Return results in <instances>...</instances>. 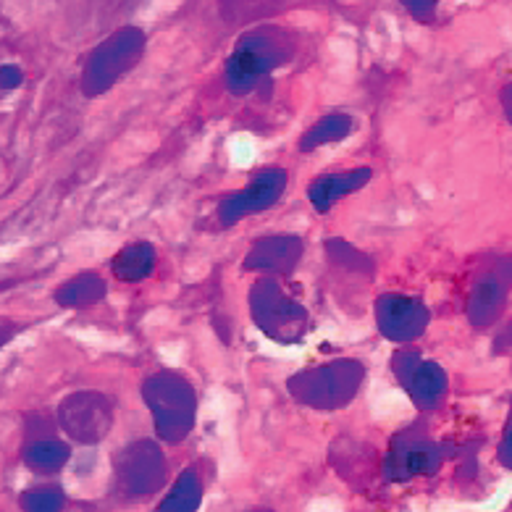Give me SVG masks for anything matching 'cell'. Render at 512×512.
Returning <instances> with one entry per match:
<instances>
[{"mask_svg": "<svg viewBox=\"0 0 512 512\" xmlns=\"http://www.w3.org/2000/svg\"><path fill=\"white\" fill-rule=\"evenodd\" d=\"M300 40L292 29L279 24H255L234 40L224 61V87L234 98H247L271 79L279 69L295 61Z\"/></svg>", "mask_w": 512, "mask_h": 512, "instance_id": "1", "label": "cell"}, {"mask_svg": "<svg viewBox=\"0 0 512 512\" xmlns=\"http://www.w3.org/2000/svg\"><path fill=\"white\" fill-rule=\"evenodd\" d=\"M142 402L153 418L155 439L161 444L187 442L197 423V389L182 371L176 368H158L142 381Z\"/></svg>", "mask_w": 512, "mask_h": 512, "instance_id": "2", "label": "cell"}, {"mask_svg": "<svg viewBox=\"0 0 512 512\" xmlns=\"http://www.w3.org/2000/svg\"><path fill=\"white\" fill-rule=\"evenodd\" d=\"M368 368L358 358H334L300 368L287 379V394L316 413H337L358 400Z\"/></svg>", "mask_w": 512, "mask_h": 512, "instance_id": "3", "label": "cell"}, {"mask_svg": "<svg viewBox=\"0 0 512 512\" xmlns=\"http://www.w3.org/2000/svg\"><path fill=\"white\" fill-rule=\"evenodd\" d=\"M145 53H148V32L140 24H121L111 29L87 53L82 64V74H79L82 95L90 100L108 95L121 79L142 64Z\"/></svg>", "mask_w": 512, "mask_h": 512, "instance_id": "4", "label": "cell"}, {"mask_svg": "<svg viewBox=\"0 0 512 512\" xmlns=\"http://www.w3.org/2000/svg\"><path fill=\"white\" fill-rule=\"evenodd\" d=\"M255 329L276 344H300L310 329V310L292 297L279 276L258 274L247 292Z\"/></svg>", "mask_w": 512, "mask_h": 512, "instance_id": "5", "label": "cell"}, {"mask_svg": "<svg viewBox=\"0 0 512 512\" xmlns=\"http://www.w3.org/2000/svg\"><path fill=\"white\" fill-rule=\"evenodd\" d=\"M447 460V449L431 436V428L423 418H415L389 439L381 457V476L389 484H405L413 478L436 476Z\"/></svg>", "mask_w": 512, "mask_h": 512, "instance_id": "6", "label": "cell"}, {"mask_svg": "<svg viewBox=\"0 0 512 512\" xmlns=\"http://www.w3.org/2000/svg\"><path fill=\"white\" fill-rule=\"evenodd\" d=\"M512 292V253H491L481 260L465 297L470 329L489 331L505 318Z\"/></svg>", "mask_w": 512, "mask_h": 512, "instance_id": "7", "label": "cell"}, {"mask_svg": "<svg viewBox=\"0 0 512 512\" xmlns=\"http://www.w3.org/2000/svg\"><path fill=\"white\" fill-rule=\"evenodd\" d=\"M113 476L124 497H153L169 481V460L158 439H132L113 457Z\"/></svg>", "mask_w": 512, "mask_h": 512, "instance_id": "8", "label": "cell"}, {"mask_svg": "<svg viewBox=\"0 0 512 512\" xmlns=\"http://www.w3.org/2000/svg\"><path fill=\"white\" fill-rule=\"evenodd\" d=\"M392 373L418 413H436L449 397V373L444 365L423 358L413 344L394 350Z\"/></svg>", "mask_w": 512, "mask_h": 512, "instance_id": "9", "label": "cell"}, {"mask_svg": "<svg viewBox=\"0 0 512 512\" xmlns=\"http://www.w3.org/2000/svg\"><path fill=\"white\" fill-rule=\"evenodd\" d=\"M56 421L66 436L74 444L82 447H95L111 434L113 421H116V407L108 394L95 392V389H82V392L66 394L56 410Z\"/></svg>", "mask_w": 512, "mask_h": 512, "instance_id": "10", "label": "cell"}, {"mask_svg": "<svg viewBox=\"0 0 512 512\" xmlns=\"http://www.w3.org/2000/svg\"><path fill=\"white\" fill-rule=\"evenodd\" d=\"M289 174L281 166H266V169L255 171L247 179L245 187L229 192V195L218 203L216 218L221 229H232L242 224L247 218L260 216V213L271 211L279 203L284 192H287Z\"/></svg>", "mask_w": 512, "mask_h": 512, "instance_id": "11", "label": "cell"}, {"mask_svg": "<svg viewBox=\"0 0 512 512\" xmlns=\"http://www.w3.org/2000/svg\"><path fill=\"white\" fill-rule=\"evenodd\" d=\"M373 321L386 342L397 344V347H410L431 326V308L421 297L384 292L373 302Z\"/></svg>", "mask_w": 512, "mask_h": 512, "instance_id": "12", "label": "cell"}, {"mask_svg": "<svg viewBox=\"0 0 512 512\" xmlns=\"http://www.w3.org/2000/svg\"><path fill=\"white\" fill-rule=\"evenodd\" d=\"M302 255H305V239L300 234H266L250 245L245 260H242V271L289 279L300 268Z\"/></svg>", "mask_w": 512, "mask_h": 512, "instance_id": "13", "label": "cell"}, {"mask_svg": "<svg viewBox=\"0 0 512 512\" xmlns=\"http://www.w3.org/2000/svg\"><path fill=\"white\" fill-rule=\"evenodd\" d=\"M373 179L371 166H355L347 171H331V174H318L308 184V200L316 213H329L344 197L355 195Z\"/></svg>", "mask_w": 512, "mask_h": 512, "instance_id": "14", "label": "cell"}, {"mask_svg": "<svg viewBox=\"0 0 512 512\" xmlns=\"http://www.w3.org/2000/svg\"><path fill=\"white\" fill-rule=\"evenodd\" d=\"M158 266V250L148 239H134L111 258V274L121 284H140L150 279Z\"/></svg>", "mask_w": 512, "mask_h": 512, "instance_id": "15", "label": "cell"}, {"mask_svg": "<svg viewBox=\"0 0 512 512\" xmlns=\"http://www.w3.org/2000/svg\"><path fill=\"white\" fill-rule=\"evenodd\" d=\"M358 129V121L352 113L344 111H331L321 119H316L310 124L302 137L297 140V150L300 153H313L318 148H326V145H337V142H344L347 137H352Z\"/></svg>", "mask_w": 512, "mask_h": 512, "instance_id": "16", "label": "cell"}, {"mask_svg": "<svg viewBox=\"0 0 512 512\" xmlns=\"http://www.w3.org/2000/svg\"><path fill=\"white\" fill-rule=\"evenodd\" d=\"M108 297V281L98 271H82V274L66 279L56 287L53 300L66 310H87Z\"/></svg>", "mask_w": 512, "mask_h": 512, "instance_id": "17", "label": "cell"}, {"mask_svg": "<svg viewBox=\"0 0 512 512\" xmlns=\"http://www.w3.org/2000/svg\"><path fill=\"white\" fill-rule=\"evenodd\" d=\"M323 258L339 274L355 276V279L363 281H373V276H376V260H373V255L355 247L344 237L323 239Z\"/></svg>", "mask_w": 512, "mask_h": 512, "instance_id": "18", "label": "cell"}, {"mask_svg": "<svg viewBox=\"0 0 512 512\" xmlns=\"http://www.w3.org/2000/svg\"><path fill=\"white\" fill-rule=\"evenodd\" d=\"M203 494V476H200L197 465H190L176 476V481L169 486L166 497L158 502L155 512H197L203 505Z\"/></svg>", "mask_w": 512, "mask_h": 512, "instance_id": "19", "label": "cell"}, {"mask_svg": "<svg viewBox=\"0 0 512 512\" xmlns=\"http://www.w3.org/2000/svg\"><path fill=\"white\" fill-rule=\"evenodd\" d=\"M69 460H71V447L53 434L35 436V439L24 447V463H27L29 470L40 473V476L61 473Z\"/></svg>", "mask_w": 512, "mask_h": 512, "instance_id": "20", "label": "cell"}, {"mask_svg": "<svg viewBox=\"0 0 512 512\" xmlns=\"http://www.w3.org/2000/svg\"><path fill=\"white\" fill-rule=\"evenodd\" d=\"M287 0H218V16L229 27H247L266 24L271 16L281 14Z\"/></svg>", "mask_w": 512, "mask_h": 512, "instance_id": "21", "label": "cell"}, {"mask_svg": "<svg viewBox=\"0 0 512 512\" xmlns=\"http://www.w3.org/2000/svg\"><path fill=\"white\" fill-rule=\"evenodd\" d=\"M66 494L58 486H37L22 494L24 512H64Z\"/></svg>", "mask_w": 512, "mask_h": 512, "instance_id": "22", "label": "cell"}, {"mask_svg": "<svg viewBox=\"0 0 512 512\" xmlns=\"http://www.w3.org/2000/svg\"><path fill=\"white\" fill-rule=\"evenodd\" d=\"M410 19L421 27H434L439 22V8L444 0H397Z\"/></svg>", "mask_w": 512, "mask_h": 512, "instance_id": "23", "label": "cell"}, {"mask_svg": "<svg viewBox=\"0 0 512 512\" xmlns=\"http://www.w3.org/2000/svg\"><path fill=\"white\" fill-rule=\"evenodd\" d=\"M512 352V318H502L494 326V339H491V355L494 358H505Z\"/></svg>", "mask_w": 512, "mask_h": 512, "instance_id": "24", "label": "cell"}, {"mask_svg": "<svg viewBox=\"0 0 512 512\" xmlns=\"http://www.w3.org/2000/svg\"><path fill=\"white\" fill-rule=\"evenodd\" d=\"M499 463L505 465L507 470H512V394L507 400V415L505 426H502V436H499V449H497Z\"/></svg>", "mask_w": 512, "mask_h": 512, "instance_id": "25", "label": "cell"}, {"mask_svg": "<svg viewBox=\"0 0 512 512\" xmlns=\"http://www.w3.org/2000/svg\"><path fill=\"white\" fill-rule=\"evenodd\" d=\"M24 85V71L22 66L16 64H3L0 66V90H19Z\"/></svg>", "mask_w": 512, "mask_h": 512, "instance_id": "26", "label": "cell"}, {"mask_svg": "<svg viewBox=\"0 0 512 512\" xmlns=\"http://www.w3.org/2000/svg\"><path fill=\"white\" fill-rule=\"evenodd\" d=\"M24 326L19 321H14V318H0V347H6L11 339L22 331Z\"/></svg>", "mask_w": 512, "mask_h": 512, "instance_id": "27", "label": "cell"}, {"mask_svg": "<svg viewBox=\"0 0 512 512\" xmlns=\"http://www.w3.org/2000/svg\"><path fill=\"white\" fill-rule=\"evenodd\" d=\"M142 0H103V6H106L108 14H129V11H134V8L140 6Z\"/></svg>", "mask_w": 512, "mask_h": 512, "instance_id": "28", "label": "cell"}, {"mask_svg": "<svg viewBox=\"0 0 512 512\" xmlns=\"http://www.w3.org/2000/svg\"><path fill=\"white\" fill-rule=\"evenodd\" d=\"M499 108H502V116L512 127V82L502 85V90H499Z\"/></svg>", "mask_w": 512, "mask_h": 512, "instance_id": "29", "label": "cell"}, {"mask_svg": "<svg viewBox=\"0 0 512 512\" xmlns=\"http://www.w3.org/2000/svg\"><path fill=\"white\" fill-rule=\"evenodd\" d=\"M247 512H274L271 507H253V510H247Z\"/></svg>", "mask_w": 512, "mask_h": 512, "instance_id": "30", "label": "cell"}]
</instances>
